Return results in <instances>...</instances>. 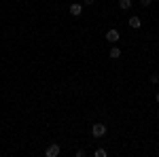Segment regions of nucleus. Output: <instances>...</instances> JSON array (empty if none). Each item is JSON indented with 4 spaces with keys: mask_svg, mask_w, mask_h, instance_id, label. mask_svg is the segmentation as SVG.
I'll list each match as a JSON object with an SVG mask.
<instances>
[{
    "mask_svg": "<svg viewBox=\"0 0 159 157\" xmlns=\"http://www.w3.org/2000/svg\"><path fill=\"white\" fill-rule=\"evenodd\" d=\"M91 134H93L96 138H102V136L106 134V125H104V123H93V125H91Z\"/></svg>",
    "mask_w": 159,
    "mask_h": 157,
    "instance_id": "1",
    "label": "nucleus"
},
{
    "mask_svg": "<svg viewBox=\"0 0 159 157\" xmlns=\"http://www.w3.org/2000/svg\"><path fill=\"white\" fill-rule=\"evenodd\" d=\"M60 151H61V149H60V145L51 142V145L47 146V151H45V155H47V157H57V155H60Z\"/></svg>",
    "mask_w": 159,
    "mask_h": 157,
    "instance_id": "2",
    "label": "nucleus"
},
{
    "mask_svg": "<svg viewBox=\"0 0 159 157\" xmlns=\"http://www.w3.org/2000/svg\"><path fill=\"white\" fill-rule=\"evenodd\" d=\"M119 36H121V34H119V30H115V28L106 32V40L112 43V45H115V43H119Z\"/></svg>",
    "mask_w": 159,
    "mask_h": 157,
    "instance_id": "3",
    "label": "nucleus"
},
{
    "mask_svg": "<svg viewBox=\"0 0 159 157\" xmlns=\"http://www.w3.org/2000/svg\"><path fill=\"white\" fill-rule=\"evenodd\" d=\"M68 11H70V15H74V17H79V15L83 13V4H79V2H72V4L68 7Z\"/></svg>",
    "mask_w": 159,
    "mask_h": 157,
    "instance_id": "4",
    "label": "nucleus"
},
{
    "mask_svg": "<svg viewBox=\"0 0 159 157\" xmlns=\"http://www.w3.org/2000/svg\"><path fill=\"white\" fill-rule=\"evenodd\" d=\"M127 24H129V28L138 30V28L142 25V21H140V17H138V15H134V17H129V21H127Z\"/></svg>",
    "mask_w": 159,
    "mask_h": 157,
    "instance_id": "5",
    "label": "nucleus"
},
{
    "mask_svg": "<svg viewBox=\"0 0 159 157\" xmlns=\"http://www.w3.org/2000/svg\"><path fill=\"white\" fill-rule=\"evenodd\" d=\"M119 9L129 11V9H132V0H119Z\"/></svg>",
    "mask_w": 159,
    "mask_h": 157,
    "instance_id": "6",
    "label": "nucleus"
},
{
    "mask_svg": "<svg viewBox=\"0 0 159 157\" xmlns=\"http://www.w3.org/2000/svg\"><path fill=\"white\" fill-rule=\"evenodd\" d=\"M110 58H112V60H119V58H121V49L112 47V49H110Z\"/></svg>",
    "mask_w": 159,
    "mask_h": 157,
    "instance_id": "7",
    "label": "nucleus"
},
{
    "mask_svg": "<svg viewBox=\"0 0 159 157\" xmlns=\"http://www.w3.org/2000/svg\"><path fill=\"white\" fill-rule=\"evenodd\" d=\"M108 153H106V149H96V157H106Z\"/></svg>",
    "mask_w": 159,
    "mask_h": 157,
    "instance_id": "8",
    "label": "nucleus"
},
{
    "mask_svg": "<svg viewBox=\"0 0 159 157\" xmlns=\"http://www.w3.org/2000/svg\"><path fill=\"white\" fill-rule=\"evenodd\" d=\"M148 81H151L153 85H155V83H159V74H151V79H148Z\"/></svg>",
    "mask_w": 159,
    "mask_h": 157,
    "instance_id": "9",
    "label": "nucleus"
},
{
    "mask_svg": "<svg viewBox=\"0 0 159 157\" xmlns=\"http://www.w3.org/2000/svg\"><path fill=\"white\" fill-rule=\"evenodd\" d=\"M93 2H96V0H83V4H87V7H91Z\"/></svg>",
    "mask_w": 159,
    "mask_h": 157,
    "instance_id": "10",
    "label": "nucleus"
},
{
    "mask_svg": "<svg viewBox=\"0 0 159 157\" xmlns=\"http://www.w3.org/2000/svg\"><path fill=\"white\" fill-rule=\"evenodd\" d=\"M140 4H142V7H148V4H151V0H140Z\"/></svg>",
    "mask_w": 159,
    "mask_h": 157,
    "instance_id": "11",
    "label": "nucleus"
},
{
    "mask_svg": "<svg viewBox=\"0 0 159 157\" xmlns=\"http://www.w3.org/2000/svg\"><path fill=\"white\" fill-rule=\"evenodd\" d=\"M157 102H159V94H157Z\"/></svg>",
    "mask_w": 159,
    "mask_h": 157,
    "instance_id": "12",
    "label": "nucleus"
}]
</instances>
